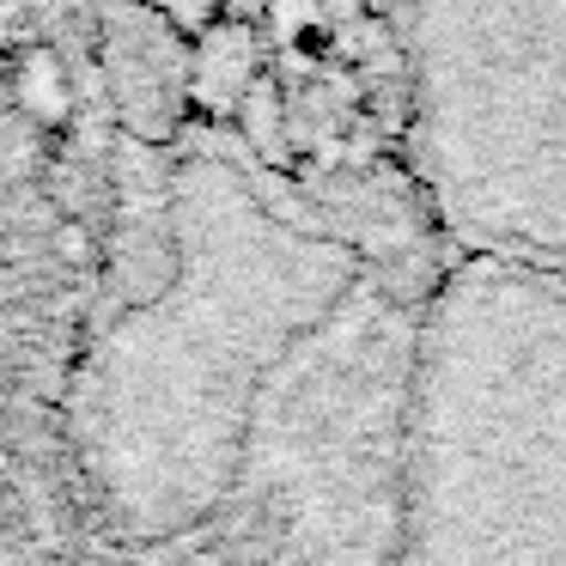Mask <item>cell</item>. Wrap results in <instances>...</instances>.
Returning <instances> with one entry per match:
<instances>
[{
	"label": "cell",
	"instance_id": "cell-2",
	"mask_svg": "<svg viewBox=\"0 0 566 566\" xmlns=\"http://www.w3.org/2000/svg\"><path fill=\"white\" fill-rule=\"evenodd\" d=\"M104 67L116 86L123 128L153 147L177 128L189 104V43L165 25V13H111L104 19Z\"/></svg>",
	"mask_w": 566,
	"mask_h": 566
},
{
	"label": "cell",
	"instance_id": "cell-1",
	"mask_svg": "<svg viewBox=\"0 0 566 566\" xmlns=\"http://www.w3.org/2000/svg\"><path fill=\"white\" fill-rule=\"evenodd\" d=\"M165 226V281L92 342L74 390L92 493L128 542L189 536L232 500L262 390L342 298V262L220 159L177 165Z\"/></svg>",
	"mask_w": 566,
	"mask_h": 566
},
{
	"label": "cell",
	"instance_id": "cell-3",
	"mask_svg": "<svg viewBox=\"0 0 566 566\" xmlns=\"http://www.w3.org/2000/svg\"><path fill=\"white\" fill-rule=\"evenodd\" d=\"M256 86V38L238 19H213L201 38H189V104L213 116H238V104Z\"/></svg>",
	"mask_w": 566,
	"mask_h": 566
}]
</instances>
